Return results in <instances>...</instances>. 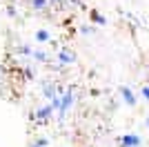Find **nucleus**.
<instances>
[{
  "label": "nucleus",
  "instance_id": "1",
  "mask_svg": "<svg viewBox=\"0 0 149 147\" xmlns=\"http://www.w3.org/2000/svg\"><path fill=\"white\" fill-rule=\"evenodd\" d=\"M120 145H123V147H138V145H140V136L127 134V136H123V138H120Z\"/></svg>",
  "mask_w": 149,
  "mask_h": 147
},
{
  "label": "nucleus",
  "instance_id": "2",
  "mask_svg": "<svg viewBox=\"0 0 149 147\" xmlns=\"http://www.w3.org/2000/svg\"><path fill=\"white\" fill-rule=\"evenodd\" d=\"M120 94L125 96V103H129V105H136V96H134V92H131L129 87H120Z\"/></svg>",
  "mask_w": 149,
  "mask_h": 147
},
{
  "label": "nucleus",
  "instance_id": "3",
  "mask_svg": "<svg viewBox=\"0 0 149 147\" xmlns=\"http://www.w3.org/2000/svg\"><path fill=\"white\" fill-rule=\"evenodd\" d=\"M69 105H71V94H65V96H62L60 98V111H65V109H67V107H69Z\"/></svg>",
  "mask_w": 149,
  "mask_h": 147
},
{
  "label": "nucleus",
  "instance_id": "4",
  "mask_svg": "<svg viewBox=\"0 0 149 147\" xmlns=\"http://www.w3.org/2000/svg\"><path fill=\"white\" fill-rule=\"evenodd\" d=\"M49 2L47 0H31V9H47Z\"/></svg>",
  "mask_w": 149,
  "mask_h": 147
},
{
  "label": "nucleus",
  "instance_id": "5",
  "mask_svg": "<svg viewBox=\"0 0 149 147\" xmlns=\"http://www.w3.org/2000/svg\"><path fill=\"white\" fill-rule=\"evenodd\" d=\"M60 60L62 62H71V60H74V54L67 51V49H62V51H60Z\"/></svg>",
  "mask_w": 149,
  "mask_h": 147
},
{
  "label": "nucleus",
  "instance_id": "6",
  "mask_svg": "<svg viewBox=\"0 0 149 147\" xmlns=\"http://www.w3.org/2000/svg\"><path fill=\"white\" fill-rule=\"evenodd\" d=\"M36 38L40 40V43H45V40H49V34H47V31H38V34H36Z\"/></svg>",
  "mask_w": 149,
  "mask_h": 147
},
{
  "label": "nucleus",
  "instance_id": "7",
  "mask_svg": "<svg viewBox=\"0 0 149 147\" xmlns=\"http://www.w3.org/2000/svg\"><path fill=\"white\" fill-rule=\"evenodd\" d=\"M140 92H143V96H145V98H147V100H149V87H143Z\"/></svg>",
  "mask_w": 149,
  "mask_h": 147
},
{
  "label": "nucleus",
  "instance_id": "8",
  "mask_svg": "<svg viewBox=\"0 0 149 147\" xmlns=\"http://www.w3.org/2000/svg\"><path fill=\"white\" fill-rule=\"evenodd\" d=\"M147 125H149V120H147Z\"/></svg>",
  "mask_w": 149,
  "mask_h": 147
}]
</instances>
